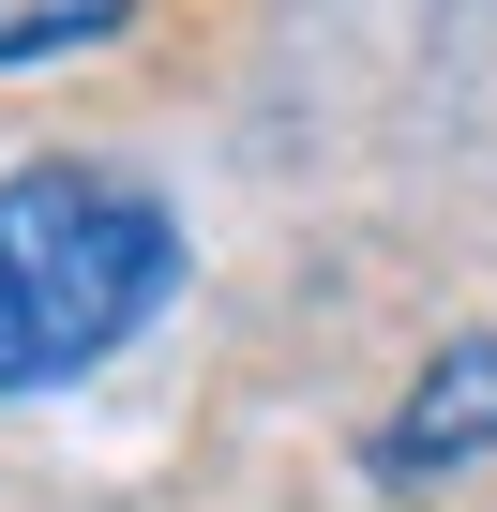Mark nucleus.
Listing matches in <instances>:
<instances>
[{
	"label": "nucleus",
	"instance_id": "obj_2",
	"mask_svg": "<svg viewBox=\"0 0 497 512\" xmlns=\"http://www.w3.org/2000/svg\"><path fill=\"white\" fill-rule=\"evenodd\" d=\"M497 452V332H452L407 392H392V422L362 437V467L392 482V497H422V482H452V467H482Z\"/></svg>",
	"mask_w": 497,
	"mask_h": 512
},
{
	"label": "nucleus",
	"instance_id": "obj_3",
	"mask_svg": "<svg viewBox=\"0 0 497 512\" xmlns=\"http://www.w3.org/2000/svg\"><path fill=\"white\" fill-rule=\"evenodd\" d=\"M121 31H136V0H0V76L76 61V46H121Z\"/></svg>",
	"mask_w": 497,
	"mask_h": 512
},
{
	"label": "nucleus",
	"instance_id": "obj_1",
	"mask_svg": "<svg viewBox=\"0 0 497 512\" xmlns=\"http://www.w3.org/2000/svg\"><path fill=\"white\" fill-rule=\"evenodd\" d=\"M181 287V226L121 166H0V392H76Z\"/></svg>",
	"mask_w": 497,
	"mask_h": 512
}]
</instances>
